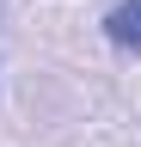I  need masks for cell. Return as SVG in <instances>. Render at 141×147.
Segmentation results:
<instances>
[{
  "label": "cell",
  "instance_id": "obj_1",
  "mask_svg": "<svg viewBox=\"0 0 141 147\" xmlns=\"http://www.w3.org/2000/svg\"><path fill=\"white\" fill-rule=\"evenodd\" d=\"M104 37H111L117 49H135L141 55V0H117V6L104 12Z\"/></svg>",
  "mask_w": 141,
  "mask_h": 147
},
{
  "label": "cell",
  "instance_id": "obj_2",
  "mask_svg": "<svg viewBox=\"0 0 141 147\" xmlns=\"http://www.w3.org/2000/svg\"><path fill=\"white\" fill-rule=\"evenodd\" d=\"M0 18H6V0H0Z\"/></svg>",
  "mask_w": 141,
  "mask_h": 147
}]
</instances>
